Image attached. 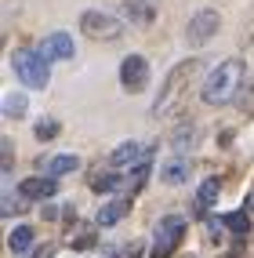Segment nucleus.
Listing matches in <instances>:
<instances>
[{
    "label": "nucleus",
    "instance_id": "1",
    "mask_svg": "<svg viewBox=\"0 0 254 258\" xmlns=\"http://www.w3.org/2000/svg\"><path fill=\"white\" fill-rule=\"evenodd\" d=\"M243 84V58H225L222 66H214V70L203 77V102L207 106H225L232 102V95L240 91Z\"/></svg>",
    "mask_w": 254,
    "mask_h": 258
},
{
    "label": "nucleus",
    "instance_id": "2",
    "mask_svg": "<svg viewBox=\"0 0 254 258\" xmlns=\"http://www.w3.org/2000/svg\"><path fill=\"white\" fill-rule=\"evenodd\" d=\"M196 73H200V62H196V58H189V62L175 66V70L167 73L163 91L156 95V102H152V113H156V116H163L167 109H171V102H178V98L185 95V88H189V80H193Z\"/></svg>",
    "mask_w": 254,
    "mask_h": 258
},
{
    "label": "nucleus",
    "instance_id": "3",
    "mask_svg": "<svg viewBox=\"0 0 254 258\" xmlns=\"http://www.w3.org/2000/svg\"><path fill=\"white\" fill-rule=\"evenodd\" d=\"M11 66H15V73H19L22 84H29V88H47V77L51 73H47V58L40 55V51H29V47L15 51Z\"/></svg>",
    "mask_w": 254,
    "mask_h": 258
},
{
    "label": "nucleus",
    "instance_id": "4",
    "mask_svg": "<svg viewBox=\"0 0 254 258\" xmlns=\"http://www.w3.org/2000/svg\"><path fill=\"white\" fill-rule=\"evenodd\" d=\"M80 29H83V37H91V40H116L124 33L120 19H113V15H102V11H83L80 15Z\"/></svg>",
    "mask_w": 254,
    "mask_h": 258
},
{
    "label": "nucleus",
    "instance_id": "5",
    "mask_svg": "<svg viewBox=\"0 0 254 258\" xmlns=\"http://www.w3.org/2000/svg\"><path fill=\"white\" fill-rule=\"evenodd\" d=\"M182 236H185V218H163L156 226V240H152V258H171Z\"/></svg>",
    "mask_w": 254,
    "mask_h": 258
},
{
    "label": "nucleus",
    "instance_id": "6",
    "mask_svg": "<svg viewBox=\"0 0 254 258\" xmlns=\"http://www.w3.org/2000/svg\"><path fill=\"white\" fill-rule=\"evenodd\" d=\"M218 26H222L218 11H196V15H193V22H189V44H193V47L207 44L214 33H218Z\"/></svg>",
    "mask_w": 254,
    "mask_h": 258
},
{
    "label": "nucleus",
    "instance_id": "7",
    "mask_svg": "<svg viewBox=\"0 0 254 258\" xmlns=\"http://www.w3.org/2000/svg\"><path fill=\"white\" fill-rule=\"evenodd\" d=\"M120 80H124L127 91H142L145 80H149V62L142 55H127L124 66H120Z\"/></svg>",
    "mask_w": 254,
    "mask_h": 258
},
{
    "label": "nucleus",
    "instance_id": "8",
    "mask_svg": "<svg viewBox=\"0 0 254 258\" xmlns=\"http://www.w3.org/2000/svg\"><path fill=\"white\" fill-rule=\"evenodd\" d=\"M142 157H149V149H142V142H124V146L113 149L109 164H113L116 171H134V167L142 164Z\"/></svg>",
    "mask_w": 254,
    "mask_h": 258
},
{
    "label": "nucleus",
    "instance_id": "9",
    "mask_svg": "<svg viewBox=\"0 0 254 258\" xmlns=\"http://www.w3.org/2000/svg\"><path fill=\"white\" fill-rule=\"evenodd\" d=\"M40 55L47 62L73 58V37H69V33H51V37H44V44H40Z\"/></svg>",
    "mask_w": 254,
    "mask_h": 258
},
{
    "label": "nucleus",
    "instance_id": "10",
    "mask_svg": "<svg viewBox=\"0 0 254 258\" xmlns=\"http://www.w3.org/2000/svg\"><path fill=\"white\" fill-rule=\"evenodd\" d=\"M19 193L26 197V200H51L58 193V182L51 178V175H44V178H26L22 185H19Z\"/></svg>",
    "mask_w": 254,
    "mask_h": 258
},
{
    "label": "nucleus",
    "instance_id": "11",
    "mask_svg": "<svg viewBox=\"0 0 254 258\" xmlns=\"http://www.w3.org/2000/svg\"><path fill=\"white\" fill-rule=\"evenodd\" d=\"M40 167L47 171L51 178H55V175H69V171H76V167H80V160H76V157H69V153H62V157H47Z\"/></svg>",
    "mask_w": 254,
    "mask_h": 258
},
{
    "label": "nucleus",
    "instance_id": "12",
    "mask_svg": "<svg viewBox=\"0 0 254 258\" xmlns=\"http://www.w3.org/2000/svg\"><path fill=\"white\" fill-rule=\"evenodd\" d=\"M127 211H131V200H113V204H106V208L98 211V222L102 226H113V222H120Z\"/></svg>",
    "mask_w": 254,
    "mask_h": 258
},
{
    "label": "nucleus",
    "instance_id": "13",
    "mask_svg": "<svg viewBox=\"0 0 254 258\" xmlns=\"http://www.w3.org/2000/svg\"><path fill=\"white\" fill-rule=\"evenodd\" d=\"M218 189H222V182H218V178H207V182L200 185V193H196V208H200V211L214 208V200H218Z\"/></svg>",
    "mask_w": 254,
    "mask_h": 258
},
{
    "label": "nucleus",
    "instance_id": "14",
    "mask_svg": "<svg viewBox=\"0 0 254 258\" xmlns=\"http://www.w3.org/2000/svg\"><path fill=\"white\" fill-rule=\"evenodd\" d=\"M185 178H189V164H185V160H167L163 182H167V185H182Z\"/></svg>",
    "mask_w": 254,
    "mask_h": 258
},
{
    "label": "nucleus",
    "instance_id": "15",
    "mask_svg": "<svg viewBox=\"0 0 254 258\" xmlns=\"http://www.w3.org/2000/svg\"><path fill=\"white\" fill-rule=\"evenodd\" d=\"M29 244H33V229H29V226H19V229H11V236H8V247H11L15 254L29 251Z\"/></svg>",
    "mask_w": 254,
    "mask_h": 258
},
{
    "label": "nucleus",
    "instance_id": "16",
    "mask_svg": "<svg viewBox=\"0 0 254 258\" xmlns=\"http://www.w3.org/2000/svg\"><path fill=\"white\" fill-rule=\"evenodd\" d=\"M222 222H225V229H229L232 236H243V233L250 229V218H247V211H232V215H225Z\"/></svg>",
    "mask_w": 254,
    "mask_h": 258
},
{
    "label": "nucleus",
    "instance_id": "17",
    "mask_svg": "<svg viewBox=\"0 0 254 258\" xmlns=\"http://www.w3.org/2000/svg\"><path fill=\"white\" fill-rule=\"evenodd\" d=\"M120 185V171H106V175H95L91 178V189L95 193H109V189Z\"/></svg>",
    "mask_w": 254,
    "mask_h": 258
},
{
    "label": "nucleus",
    "instance_id": "18",
    "mask_svg": "<svg viewBox=\"0 0 254 258\" xmlns=\"http://www.w3.org/2000/svg\"><path fill=\"white\" fill-rule=\"evenodd\" d=\"M4 109H8V116H22L26 113V98L22 95H8L4 98Z\"/></svg>",
    "mask_w": 254,
    "mask_h": 258
},
{
    "label": "nucleus",
    "instance_id": "19",
    "mask_svg": "<svg viewBox=\"0 0 254 258\" xmlns=\"http://www.w3.org/2000/svg\"><path fill=\"white\" fill-rule=\"evenodd\" d=\"M127 15H134V22H152V8L149 4H127Z\"/></svg>",
    "mask_w": 254,
    "mask_h": 258
},
{
    "label": "nucleus",
    "instance_id": "20",
    "mask_svg": "<svg viewBox=\"0 0 254 258\" xmlns=\"http://www.w3.org/2000/svg\"><path fill=\"white\" fill-rule=\"evenodd\" d=\"M55 135H58V120H40V124H37V139L40 142L55 139Z\"/></svg>",
    "mask_w": 254,
    "mask_h": 258
},
{
    "label": "nucleus",
    "instance_id": "21",
    "mask_svg": "<svg viewBox=\"0 0 254 258\" xmlns=\"http://www.w3.org/2000/svg\"><path fill=\"white\" fill-rule=\"evenodd\" d=\"M95 244V233H80V236H73V247L80 251V247H91Z\"/></svg>",
    "mask_w": 254,
    "mask_h": 258
},
{
    "label": "nucleus",
    "instance_id": "22",
    "mask_svg": "<svg viewBox=\"0 0 254 258\" xmlns=\"http://www.w3.org/2000/svg\"><path fill=\"white\" fill-rule=\"evenodd\" d=\"M0 211H4V215H15V211H22V204L15 200V197H8V204H4V208H0Z\"/></svg>",
    "mask_w": 254,
    "mask_h": 258
},
{
    "label": "nucleus",
    "instance_id": "23",
    "mask_svg": "<svg viewBox=\"0 0 254 258\" xmlns=\"http://www.w3.org/2000/svg\"><path fill=\"white\" fill-rule=\"evenodd\" d=\"M116 258H142V247H127V251H120Z\"/></svg>",
    "mask_w": 254,
    "mask_h": 258
},
{
    "label": "nucleus",
    "instance_id": "24",
    "mask_svg": "<svg viewBox=\"0 0 254 258\" xmlns=\"http://www.w3.org/2000/svg\"><path fill=\"white\" fill-rule=\"evenodd\" d=\"M51 251H55V244H47V247H40V251H37V258H47Z\"/></svg>",
    "mask_w": 254,
    "mask_h": 258
},
{
    "label": "nucleus",
    "instance_id": "25",
    "mask_svg": "<svg viewBox=\"0 0 254 258\" xmlns=\"http://www.w3.org/2000/svg\"><path fill=\"white\" fill-rule=\"evenodd\" d=\"M250 211H254V189H250Z\"/></svg>",
    "mask_w": 254,
    "mask_h": 258
}]
</instances>
